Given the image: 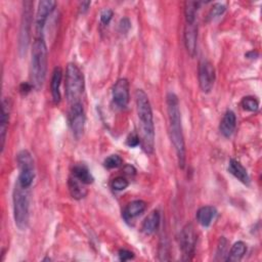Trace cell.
I'll return each instance as SVG.
<instances>
[{"label": "cell", "instance_id": "18", "mask_svg": "<svg viewBox=\"0 0 262 262\" xmlns=\"http://www.w3.org/2000/svg\"><path fill=\"white\" fill-rule=\"evenodd\" d=\"M228 172L244 184L250 183V176L247 169L235 159H230L228 163Z\"/></svg>", "mask_w": 262, "mask_h": 262}, {"label": "cell", "instance_id": "14", "mask_svg": "<svg viewBox=\"0 0 262 262\" xmlns=\"http://www.w3.org/2000/svg\"><path fill=\"white\" fill-rule=\"evenodd\" d=\"M11 105L8 98H3L1 103V119H0V140H1V151L4 149V143L6 138V132L8 128V122L10 117Z\"/></svg>", "mask_w": 262, "mask_h": 262}, {"label": "cell", "instance_id": "27", "mask_svg": "<svg viewBox=\"0 0 262 262\" xmlns=\"http://www.w3.org/2000/svg\"><path fill=\"white\" fill-rule=\"evenodd\" d=\"M129 185V181L123 177V176H118L116 178H114L111 182V186L114 190L116 191H121V190H124L128 187Z\"/></svg>", "mask_w": 262, "mask_h": 262}, {"label": "cell", "instance_id": "11", "mask_svg": "<svg viewBox=\"0 0 262 262\" xmlns=\"http://www.w3.org/2000/svg\"><path fill=\"white\" fill-rule=\"evenodd\" d=\"M56 6V2L53 0H42L38 4L37 13H36V33L39 37H43V30L46 24L48 16L52 13Z\"/></svg>", "mask_w": 262, "mask_h": 262}, {"label": "cell", "instance_id": "9", "mask_svg": "<svg viewBox=\"0 0 262 262\" xmlns=\"http://www.w3.org/2000/svg\"><path fill=\"white\" fill-rule=\"evenodd\" d=\"M199 84L204 93H209L214 86L216 73L213 63L208 59H202L199 63Z\"/></svg>", "mask_w": 262, "mask_h": 262}, {"label": "cell", "instance_id": "15", "mask_svg": "<svg viewBox=\"0 0 262 262\" xmlns=\"http://www.w3.org/2000/svg\"><path fill=\"white\" fill-rule=\"evenodd\" d=\"M235 126H236L235 114L230 110L226 111L220 121V124H219L220 133L224 137L228 138L233 134V132L235 130Z\"/></svg>", "mask_w": 262, "mask_h": 262}, {"label": "cell", "instance_id": "2", "mask_svg": "<svg viewBox=\"0 0 262 262\" xmlns=\"http://www.w3.org/2000/svg\"><path fill=\"white\" fill-rule=\"evenodd\" d=\"M136 111L141 131L142 149L151 155L155 149V125L152 111L147 94L142 89H137L135 92Z\"/></svg>", "mask_w": 262, "mask_h": 262}, {"label": "cell", "instance_id": "34", "mask_svg": "<svg viewBox=\"0 0 262 262\" xmlns=\"http://www.w3.org/2000/svg\"><path fill=\"white\" fill-rule=\"evenodd\" d=\"M90 4H91L90 1H82V2H80V3H79V6H78L79 13H82V14L86 13L87 10H88V8L90 7Z\"/></svg>", "mask_w": 262, "mask_h": 262}, {"label": "cell", "instance_id": "16", "mask_svg": "<svg viewBox=\"0 0 262 262\" xmlns=\"http://www.w3.org/2000/svg\"><path fill=\"white\" fill-rule=\"evenodd\" d=\"M146 209V203L142 200H134L130 202L123 211V218L126 221H130L139 215H141Z\"/></svg>", "mask_w": 262, "mask_h": 262}, {"label": "cell", "instance_id": "19", "mask_svg": "<svg viewBox=\"0 0 262 262\" xmlns=\"http://www.w3.org/2000/svg\"><path fill=\"white\" fill-rule=\"evenodd\" d=\"M62 79V71L61 68L55 67L52 76H51V82H50V91L52 100L54 103H58L60 101V83Z\"/></svg>", "mask_w": 262, "mask_h": 262}, {"label": "cell", "instance_id": "29", "mask_svg": "<svg viewBox=\"0 0 262 262\" xmlns=\"http://www.w3.org/2000/svg\"><path fill=\"white\" fill-rule=\"evenodd\" d=\"M113 14H114V12H113L112 9H110V8L102 9L101 12H100V15H99L100 23L104 26H107L110 24V21L112 20V18H113Z\"/></svg>", "mask_w": 262, "mask_h": 262}, {"label": "cell", "instance_id": "25", "mask_svg": "<svg viewBox=\"0 0 262 262\" xmlns=\"http://www.w3.org/2000/svg\"><path fill=\"white\" fill-rule=\"evenodd\" d=\"M241 105L245 111L254 113L259 108V100L254 96H245L241 101Z\"/></svg>", "mask_w": 262, "mask_h": 262}, {"label": "cell", "instance_id": "21", "mask_svg": "<svg viewBox=\"0 0 262 262\" xmlns=\"http://www.w3.org/2000/svg\"><path fill=\"white\" fill-rule=\"evenodd\" d=\"M86 184L81 182L79 179H77L75 176L71 175L68 180V186L69 191L73 199L75 200H81L86 196L87 194V188L85 187Z\"/></svg>", "mask_w": 262, "mask_h": 262}, {"label": "cell", "instance_id": "23", "mask_svg": "<svg viewBox=\"0 0 262 262\" xmlns=\"http://www.w3.org/2000/svg\"><path fill=\"white\" fill-rule=\"evenodd\" d=\"M246 252H247L246 244L242 241H238L232 245L225 260L228 262H238L245 256Z\"/></svg>", "mask_w": 262, "mask_h": 262}, {"label": "cell", "instance_id": "36", "mask_svg": "<svg viewBox=\"0 0 262 262\" xmlns=\"http://www.w3.org/2000/svg\"><path fill=\"white\" fill-rule=\"evenodd\" d=\"M124 172H125V174H127V175H134L135 174V172H136V170H135V168L133 167V166H131V165H127V166H125L124 167Z\"/></svg>", "mask_w": 262, "mask_h": 262}, {"label": "cell", "instance_id": "28", "mask_svg": "<svg viewBox=\"0 0 262 262\" xmlns=\"http://www.w3.org/2000/svg\"><path fill=\"white\" fill-rule=\"evenodd\" d=\"M225 6L221 3H215L212 8L210 9L209 13H208V19L211 20V19H214L218 16H220L221 14H223V12L225 11Z\"/></svg>", "mask_w": 262, "mask_h": 262}, {"label": "cell", "instance_id": "1", "mask_svg": "<svg viewBox=\"0 0 262 262\" xmlns=\"http://www.w3.org/2000/svg\"><path fill=\"white\" fill-rule=\"evenodd\" d=\"M167 112L169 120V134L171 142L174 146L178 165L180 168L185 166V142L181 125V114L179 108V100L175 93L167 94Z\"/></svg>", "mask_w": 262, "mask_h": 262}, {"label": "cell", "instance_id": "4", "mask_svg": "<svg viewBox=\"0 0 262 262\" xmlns=\"http://www.w3.org/2000/svg\"><path fill=\"white\" fill-rule=\"evenodd\" d=\"M12 203L14 223L19 230H26L29 225L30 201L27 188L21 187L18 183L15 184L13 189Z\"/></svg>", "mask_w": 262, "mask_h": 262}, {"label": "cell", "instance_id": "6", "mask_svg": "<svg viewBox=\"0 0 262 262\" xmlns=\"http://www.w3.org/2000/svg\"><path fill=\"white\" fill-rule=\"evenodd\" d=\"M16 161L19 169L17 183L24 188H29L32 185L35 178L33 157L29 150L21 149L16 156Z\"/></svg>", "mask_w": 262, "mask_h": 262}, {"label": "cell", "instance_id": "13", "mask_svg": "<svg viewBox=\"0 0 262 262\" xmlns=\"http://www.w3.org/2000/svg\"><path fill=\"white\" fill-rule=\"evenodd\" d=\"M183 40L187 53L190 56H194L196 52L198 41V25L195 23H185Z\"/></svg>", "mask_w": 262, "mask_h": 262}, {"label": "cell", "instance_id": "10", "mask_svg": "<svg viewBox=\"0 0 262 262\" xmlns=\"http://www.w3.org/2000/svg\"><path fill=\"white\" fill-rule=\"evenodd\" d=\"M33 3L30 1L24 2V9H23V16H21V26H20V34H19V45L20 50L27 49L30 40V29L32 24V11Z\"/></svg>", "mask_w": 262, "mask_h": 262}, {"label": "cell", "instance_id": "5", "mask_svg": "<svg viewBox=\"0 0 262 262\" xmlns=\"http://www.w3.org/2000/svg\"><path fill=\"white\" fill-rule=\"evenodd\" d=\"M85 90L84 76L75 63H69L66 70V96L68 101L73 104L80 102Z\"/></svg>", "mask_w": 262, "mask_h": 262}, {"label": "cell", "instance_id": "37", "mask_svg": "<svg viewBox=\"0 0 262 262\" xmlns=\"http://www.w3.org/2000/svg\"><path fill=\"white\" fill-rule=\"evenodd\" d=\"M245 55H246V57H248V58H257V57H258V55H259V53H258L257 51L252 50V51L247 52Z\"/></svg>", "mask_w": 262, "mask_h": 262}, {"label": "cell", "instance_id": "35", "mask_svg": "<svg viewBox=\"0 0 262 262\" xmlns=\"http://www.w3.org/2000/svg\"><path fill=\"white\" fill-rule=\"evenodd\" d=\"M34 87H33V85L31 84V83H23L21 85H20V92L23 93V94H26V93H28V92H30L32 89H33Z\"/></svg>", "mask_w": 262, "mask_h": 262}, {"label": "cell", "instance_id": "33", "mask_svg": "<svg viewBox=\"0 0 262 262\" xmlns=\"http://www.w3.org/2000/svg\"><path fill=\"white\" fill-rule=\"evenodd\" d=\"M226 245H227V241L222 236L220 237L219 239V243H218V247H217V255H224L225 254V251H226Z\"/></svg>", "mask_w": 262, "mask_h": 262}, {"label": "cell", "instance_id": "8", "mask_svg": "<svg viewBox=\"0 0 262 262\" xmlns=\"http://www.w3.org/2000/svg\"><path fill=\"white\" fill-rule=\"evenodd\" d=\"M85 122L86 116L81 101L71 104V108L69 112V123L75 138L79 139L83 135Z\"/></svg>", "mask_w": 262, "mask_h": 262}, {"label": "cell", "instance_id": "26", "mask_svg": "<svg viewBox=\"0 0 262 262\" xmlns=\"http://www.w3.org/2000/svg\"><path fill=\"white\" fill-rule=\"evenodd\" d=\"M123 164V159L119 156V155H111L108 156L104 162L103 165L105 168L107 169H114V168H118Z\"/></svg>", "mask_w": 262, "mask_h": 262}, {"label": "cell", "instance_id": "22", "mask_svg": "<svg viewBox=\"0 0 262 262\" xmlns=\"http://www.w3.org/2000/svg\"><path fill=\"white\" fill-rule=\"evenodd\" d=\"M72 175L86 185L91 184L94 181V177L85 164H76L72 169Z\"/></svg>", "mask_w": 262, "mask_h": 262}, {"label": "cell", "instance_id": "32", "mask_svg": "<svg viewBox=\"0 0 262 262\" xmlns=\"http://www.w3.org/2000/svg\"><path fill=\"white\" fill-rule=\"evenodd\" d=\"M118 255H119V259H120L121 261H123V262H124V261H127V260H131V259L134 258V254H133L131 251L126 250V249H121V250L119 251Z\"/></svg>", "mask_w": 262, "mask_h": 262}, {"label": "cell", "instance_id": "31", "mask_svg": "<svg viewBox=\"0 0 262 262\" xmlns=\"http://www.w3.org/2000/svg\"><path fill=\"white\" fill-rule=\"evenodd\" d=\"M140 143V139H139V136L135 133V132H132L128 135L127 137V140H126V144L130 147H135L137 146L138 144Z\"/></svg>", "mask_w": 262, "mask_h": 262}, {"label": "cell", "instance_id": "24", "mask_svg": "<svg viewBox=\"0 0 262 262\" xmlns=\"http://www.w3.org/2000/svg\"><path fill=\"white\" fill-rule=\"evenodd\" d=\"M199 4L200 3L195 2V1H186L184 3L185 23H195Z\"/></svg>", "mask_w": 262, "mask_h": 262}, {"label": "cell", "instance_id": "12", "mask_svg": "<svg viewBox=\"0 0 262 262\" xmlns=\"http://www.w3.org/2000/svg\"><path fill=\"white\" fill-rule=\"evenodd\" d=\"M112 96L115 104L121 108L126 107L130 100L129 82L125 78L119 79L112 90Z\"/></svg>", "mask_w": 262, "mask_h": 262}, {"label": "cell", "instance_id": "20", "mask_svg": "<svg viewBox=\"0 0 262 262\" xmlns=\"http://www.w3.org/2000/svg\"><path fill=\"white\" fill-rule=\"evenodd\" d=\"M217 214V210L213 206H203L196 211V221L204 227L210 226Z\"/></svg>", "mask_w": 262, "mask_h": 262}, {"label": "cell", "instance_id": "7", "mask_svg": "<svg viewBox=\"0 0 262 262\" xmlns=\"http://www.w3.org/2000/svg\"><path fill=\"white\" fill-rule=\"evenodd\" d=\"M196 245V232L194 226L191 223H187L183 226L179 234V247L182 252L183 260H190L195 251Z\"/></svg>", "mask_w": 262, "mask_h": 262}, {"label": "cell", "instance_id": "3", "mask_svg": "<svg viewBox=\"0 0 262 262\" xmlns=\"http://www.w3.org/2000/svg\"><path fill=\"white\" fill-rule=\"evenodd\" d=\"M47 73V46L43 37L36 38L33 42L31 54L30 77L35 89H40L45 81Z\"/></svg>", "mask_w": 262, "mask_h": 262}, {"label": "cell", "instance_id": "17", "mask_svg": "<svg viewBox=\"0 0 262 262\" xmlns=\"http://www.w3.org/2000/svg\"><path fill=\"white\" fill-rule=\"evenodd\" d=\"M160 223H161V214L158 210H154L143 220L141 225V231L145 235H151L159 228Z\"/></svg>", "mask_w": 262, "mask_h": 262}, {"label": "cell", "instance_id": "30", "mask_svg": "<svg viewBox=\"0 0 262 262\" xmlns=\"http://www.w3.org/2000/svg\"><path fill=\"white\" fill-rule=\"evenodd\" d=\"M131 29V23L130 19L128 17H123L120 19L119 23V31L123 34H126L129 32V30Z\"/></svg>", "mask_w": 262, "mask_h": 262}]
</instances>
